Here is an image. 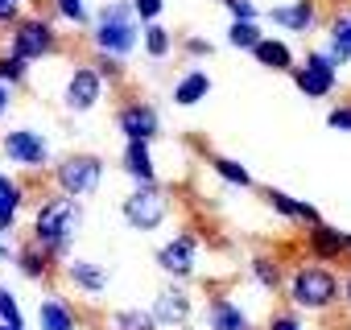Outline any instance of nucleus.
Masks as SVG:
<instances>
[{"instance_id": "22", "label": "nucleus", "mask_w": 351, "mask_h": 330, "mask_svg": "<svg viewBox=\"0 0 351 330\" xmlns=\"http://www.w3.org/2000/svg\"><path fill=\"white\" fill-rule=\"evenodd\" d=\"M207 326H211V330H256L252 318H248L232 297H223V293L207 301Z\"/></svg>"}, {"instance_id": "1", "label": "nucleus", "mask_w": 351, "mask_h": 330, "mask_svg": "<svg viewBox=\"0 0 351 330\" xmlns=\"http://www.w3.org/2000/svg\"><path fill=\"white\" fill-rule=\"evenodd\" d=\"M79 227H83V207H79V199L54 190L50 199L38 203V211H34V236H29V240H38L50 256L66 260V252H71Z\"/></svg>"}, {"instance_id": "19", "label": "nucleus", "mask_w": 351, "mask_h": 330, "mask_svg": "<svg viewBox=\"0 0 351 330\" xmlns=\"http://www.w3.org/2000/svg\"><path fill=\"white\" fill-rule=\"evenodd\" d=\"M13 264H17V272H21L25 281H42V277H50V268L58 264V256H50L38 240H25V244L13 252Z\"/></svg>"}, {"instance_id": "43", "label": "nucleus", "mask_w": 351, "mask_h": 330, "mask_svg": "<svg viewBox=\"0 0 351 330\" xmlns=\"http://www.w3.org/2000/svg\"><path fill=\"white\" fill-rule=\"evenodd\" d=\"M347 252H351V231H347Z\"/></svg>"}, {"instance_id": "31", "label": "nucleus", "mask_w": 351, "mask_h": 330, "mask_svg": "<svg viewBox=\"0 0 351 330\" xmlns=\"http://www.w3.org/2000/svg\"><path fill=\"white\" fill-rule=\"evenodd\" d=\"M54 13L71 25H91L95 17L87 13V0H54Z\"/></svg>"}, {"instance_id": "9", "label": "nucleus", "mask_w": 351, "mask_h": 330, "mask_svg": "<svg viewBox=\"0 0 351 330\" xmlns=\"http://www.w3.org/2000/svg\"><path fill=\"white\" fill-rule=\"evenodd\" d=\"M289 79H293V87H298L306 99H326V95L335 91V83H339V66H335V58H330L326 50H310V54L298 62V71H293Z\"/></svg>"}, {"instance_id": "12", "label": "nucleus", "mask_w": 351, "mask_h": 330, "mask_svg": "<svg viewBox=\"0 0 351 330\" xmlns=\"http://www.w3.org/2000/svg\"><path fill=\"white\" fill-rule=\"evenodd\" d=\"M149 314L157 318L161 330H182V326H191V318H195V301H191L182 289H161V293L153 297Z\"/></svg>"}, {"instance_id": "41", "label": "nucleus", "mask_w": 351, "mask_h": 330, "mask_svg": "<svg viewBox=\"0 0 351 330\" xmlns=\"http://www.w3.org/2000/svg\"><path fill=\"white\" fill-rule=\"evenodd\" d=\"M343 305H347V309H351V272H347V277H343Z\"/></svg>"}, {"instance_id": "33", "label": "nucleus", "mask_w": 351, "mask_h": 330, "mask_svg": "<svg viewBox=\"0 0 351 330\" xmlns=\"http://www.w3.org/2000/svg\"><path fill=\"white\" fill-rule=\"evenodd\" d=\"M223 9L232 13V21H261L256 0H223Z\"/></svg>"}, {"instance_id": "26", "label": "nucleus", "mask_w": 351, "mask_h": 330, "mask_svg": "<svg viewBox=\"0 0 351 330\" xmlns=\"http://www.w3.org/2000/svg\"><path fill=\"white\" fill-rule=\"evenodd\" d=\"M141 50H145L153 62L169 58V50H173V38H169V29H165L161 21H153V25H141Z\"/></svg>"}, {"instance_id": "21", "label": "nucleus", "mask_w": 351, "mask_h": 330, "mask_svg": "<svg viewBox=\"0 0 351 330\" xmlns=\"http://www.w3.org/2000/svg\"><path fill=\"white\" fill-rule=\"evenodd\" d=\"M211 95V75L203 71V66H191V71H182L178 75V83H173V103L178 107H199L203 99Z\"/></svg>"}, {"instance_id": "5", "label": "nucleus", "mask_w": 351, "mask_h": 330, "mask_svg": "<svg viewBox=\"0 0 351 330\" xmlns=\"http://www.w3.org/2000/svg\"><path fill=\"white\" fill-rule=\"evenodd\" d=\"M104 182V157L99 153H66L54 165V186L71 199H91Z\"/></svg>"}, {"instance_id": "8", "label": "nucleus", "mask_w": 351, "mask_h": 330, "mask_svg": "<svg viewBox=\"0 0 351 330\" xmlns=\"http://www.w3.org/2000/svg\"><path fill=\"white\" fill-rule=\"evenodd\" d=\"M199 252H203L199 236H195L191 227H182L169 244H161V248L153 252V260H157V268L169 272L173 281H191V277L199 272Z\"/></svg>"}, {"instance_id": "29", "label": "nucleus", "mask_w": 351, "mask_h": 330, "mask_svg": "<svg viewBox=\"0 0 351 330\" xmlns=\"http://www.w3.org/2000/svg\"><path fill=\"white\" fill-rule=\"evenodd\" d=\"M261 38H265L261 34V21H232L228 25V46H236V50H248L252 54L261 46Z\"/></svg>"}, {"instance_id": "3", "label": "nucleus", "mask_w": 351, "mask_h": 330, "mask_svg": "<svg viewBox=\"0 0 351 330\" xmlns=\"http://www.w3.org/2000/svg\"><path fill=\"white\" fill-rule=\"evenodd\" d=\"M289 305H298V309H314V314H322V309H335L339 301H343V281H339V272L330 268V264H322V260H306V264H298L293 272H289Z\"/></svg>"}, {"instance_id": "24", "label": "nucleus", "mask_w": 351, "mask_h": 330, "mask_svg": "<svg viewBox=\"0 0 351 330\" xmlns=\"http://www.w3.org/2000/svg\"><path fill=\"white\" fill-rule=\"evenodd\" d=\"M21 207H25V186L13 182L9 174H0V236H9V231H13Z\"/></svg>"}, {"instance_id": "17", "label": "nucleus", "mask_w": 351, "mask_h": 330, "mask_svg": "<svg viewBox=\"0 0 351 330\" xmlns=\"http://www.w3.org/2000/svg\"><path fill=\"white\" fill-rule=\"evenodd\" d=\"M62 277H66L79 293H87V297H95V293L108 289V272H104L99 260H83V256H75V260L62 264Z\"/></svg>"}, {"instance_id": "44", "label": "nucleus", "mask_w": 351, "mask_h": 330, "mask_svg": "<svg viewBox=\"0 0 351 330\" xmlns=\"http://www.w3.org/2000/svg\"><path fill=\"white\" fill-rule=\"evenodd\" d=\"M347 330H351V326H347Z\"/></svg>"}, {"instance_id": "20", "label": "nucleus", "mask_w": 351, "mask_h": 330, "mask_svg": "<svg viewBox=\"0 0 351 330\" xmlns=\"http://www.w3.org/2000/svg\"><path fill=\"white\" fill-rule=\"evenodd\" d=\"M38 330H79V314L66 297L58 293H46L42 305H38Z\"/></svg>"}, {"instance_id": "10", "label": "nucleus", "mask_w": 351, "mask_h": 330, "mask_svg": "<svg viewBox=\"0 0 351 330\" xmlns=\"http://www.w3.org/2000/svg\"><path fill=\"white\" fill-rule=\"evenodd\" d=\"M116 128L124 140H145L153 144L161 136V112L149 103V99H128L116 107Z\"/></svg>"}, {"instance_id": "2", "label": "nucleus", "mask_w": 351, "mask_h": 330, "mask_svg": "<svg viewBox=\"0 0 351 330\" xmlns=\"http://www.w3.org/2000/svg\"><path fill=\"white\" fill-rule=\"evenodd\" d=\"M91 46L95 54H112L120 62L132 58V50L141 46V25H136V9L132 0H108L91 21Z\"/></svg>"}, {"instance_id": "15", "label": "nucleus", "mask_w": 351, "mask_h": 330, "mask_svg": "<svg viewBox=\"0 0 351 330\" xmlns=\"http://www.w3.org/2000/svg\"><path fill=\"white\" fill-rule=\"evenodd\" d=\"M343 252H347V231H339V227H330V223L306 227V256H310V260L330 264V260H339Z\"/></svg>"}, {"instance_id": "27", "label": "nucleus", "mask_w": 351, "mask_h": 330, "mask_svg": "<svg viewBox=\"0 0 351 330\" xmlns=\"http://www.w3.org/2000/svg\"><path fill=\"white\" fill-rule=\"evenodd\" d=\"M248 272H252V281L265 285L269 293H277V289L285 285V272H281V264H277L273 256H252V260H248Z\"/></svg>"}, {"instance_id": "11", "label": "nucleus", "mask_w": 351, "mask_h": 330, "mask_svg": "<svg viewBox=\"0 0 351 330\" xmlns=\"http://www.w3.org/2000/svg\"><path fill=\"white\" fill-rule=\"evenodd\" d=\"M99 99H104V75H99L91 62L75 66L71 79H66V91H62V107H66L71 116H83V112L99 107Z\"/></svg>"}, {"instance_id": "30", "label": "nucleus", "mask_w": 351, "mask_h": 330, "mask_svg": "<svg viewBox=\"0 0 351 330\" xmlns=\"http://www.w3.org/2000/svg\"><path fill=\"white\" fill-rule=\"evenodd\" d=\"M0 322L25 330V314H21V305H17V297H13V289H9V285H0Z\"/></svg>"}, {"instance_id": "7", "label": "nucleus", "mask_w": 351, "mask_h": 330, "mask_svg": "<svg viewBox=\"0 0 351 330\" xmlns=\"http://www.w3.org/2000/svg\"><path fill=\"white\" fill-rule=\"evenodd\" d=\"M58 50V34L46 17H21L13 29H9V54H17L21 62H38V58H50Z\"/></svg>"}, {"instance_id": "39", "label": "nucleus", "mask_w": 351, "mask_h": 330, "mask_svg": "<svg viewBox=\"0 0 351 330\" xmlns=\"http://www.w3.org/2000/svg\"><path fill=\"white\" fill-rule=\"evenodd\" d=\"M21 21V0H0V25H17Z\"/></svg>"}, {"instance_id": "34", "label": "nucleus", "mask_w": 351, "mask_h": 330, "mask_svg": "<svg viewBox=\"0 0 351 330\" xmlns=\"http://www.w3.org/2000/svg\"><path fill=\"white\" fill-rule=\"evenodd\" d=\"M132 9H136V21L141 25H153V21H161L165 0H132Z\"/></svg>"}, {"instance_id": "13", "label": "nucleus", "mask_w": 351, "mask_h": 330, "mask_svg": "<svg viewBox=\"0 0 351 330\" xmlns=\"http://www.w3.org/2000/svg\"><path fill=\"white\" fill-rule=\"evenodd\" d=\"M269 21L285 34H310L318 25V5L314 0H285V5L269 9Z\"/></svg>"}, {"instance_id": "40", "label": "nucleus", "mask_w": 351, "mask_h": 330, "mask_svg": "<svg viewBox=\"0 0 351 330\" xmlns=\"http://www.w3.org/2000/svg\"><path fill=\"white\" fill-rule=\"evenodd\" d=\"M9 107H13V91H9V83H0V120L9 116Z\"/></svg>"}, {"instance_id": "14", "label": "nucleus", "mask_w": 351, "mask_h": 330, "mask_svg": "<svg viewBox=\"0 0 351 330\" xmlns=\"http://www.w3.org/2000/svg\"><path fill=\"white\" fill-rule=\"evenodd\" d=\"M120 170H124L136 186L161 182V178H157V161H153V144H145V140H124V144H120Z\"/></svg>"}, {"instance_id": "28", "label": "nucleus", "mask_w": 351, "mask_h": 330, "mask_svg": "<svg viewBox=\"0 0 351 330\" xmlns=\"http://www.w3.org/2000/svg\"><path fill=\"white\" fill-rule=\"evenodd\" d=\"M108 330H161L149 309H116L108 314Z\"/></svg>"}, {"instance_id": "35", "label": "nucleus", "mask_w": 351, "mask_h": 330, "mask_svg": "<svg viewBox=\"0 0 351 330\" xmlns=\"http://www.w3.org/2000/svg\"><path fill=\"white\" fill-rule=\"evenodd\" d=\"M91 66L104 75V83H108V79H124V62H120V58H112V54H95V58H91Z\"/></svg>"}, {"instance_id": "16", "label": "nucleus", "mask_w": 351, "mask_h": 330, "mask_svg": "<svg viewBox=\"0 0 351 330\" xmlns=\"http://www.w3.org/2000/svg\"><path fill=\"white\" fill-rule=\"evenodd\" d=\"M265 203L281 215V219H289V223H298V227H314V223H322V215H318V207L314 203H306V199H293V194H285V190H265Z\"/></svg>"}, {"instance_id": "42", "label": "nucleus", "mask_w": 351, "mask_h": 330, "mask_svg": "<svg viewBox=\"0 0 351 330\" xmlns=\"http://www.w3.org/2000/svg\"><path fill=\"white\" fill-rule=\"evenodd\" d=\"M0 330H17V326H5V322H0Z\"/></svg>"}, {"instance_id": "25", "label": "nucleus", "mask_w": 351, "mask_h": 330, "mask_svg": "<svg viewBox=\"0 0 351 330\" xmlns=\"http://www.w3.org/2000/svg\"><path fill=\"white\" fill-rule=\"evenodd\" d=\"M211 170H215V178H219V182H228V186H236V190H252V186H256V178L244 170L236 157L215 153V157H211Z\"/></svg>"}, {"instance_id": "23", "label": "nucleus", "mask_w": 351, "mask_h": 330, "mask_svg": "<svg viewBox=\"0 0 351 330\" xmlns=\"http://www.w3.org/2000/svg\"><path fill=\"white\" fill-rule=\"evenodd\" d=\"M326 54L335 58V66L351 62V9L330 17V25H326Z\"/></svg>"}, {"instance_id": "32", "label": "nucleus", "mask_w": 351, "mask_h": 330, "mask_svg": "<svg viewBox=\"0 0 351 330\" xmlns=\"http://www.w3.org/2000/svg\"><path fill=\"white\" fill-rule=\"evenodd\" d=\"M29 79V62H21L17 54H0V83H25Z\"/></svg>"}, {"instance_id": "4", "label": "nucleus", "mask_w": 351, "mask_h": 330, "mask_svg": "<svg viewBox=\"0 0 351 330\" xmlns=\"http://www.w3.org/2000/svg\"><path fill=\"white\" fill-rule=\"evenodd\" d=\"M169 215H173V194H169L165 182L132 186V190L120 199V219H124L132 231H157Z\"/></svg>"}, {"instance_id": "6", "label": "nucleus", "mask_w": 351, "mask_h": 330, "mask_svg": "<svg viewBox=\"0 0 351 330\" xmlns=\"http://www.w3.org/2000/svg\"><path fill=\"white\" fill-rule=\"evenodd\" d=\"M0 153H5L9 165H17V170H46L54 149L46 140V132L21 124V128H9L5 136H0Z\"/></svg>"}, {"instance_id": "38", "label": "nucleus", "mask_w": 351, "mask_h": 330, "mask_svg": "<svg viewBox=\"0 0 351 330\" xmlns=\"http://www.w3.org/2000/svg\"><path fill=\"white\" fill-rule=\"evenodd\" d=\"M269 330H306V326H302V318H298L293 309H281V314L269 322Z\"/></svg>"}, {"instance_id": "36", "label": "nucleus", "mask_w": 351, "mask_h": 330, "mask_svg": "<svg viewBox=\"0 0 351 330\" xmlns=\"http://www.w3.org/2000/svg\"><path fill=\"white\" fill-rule=\"evenodd\" d=\"M326 124H330L335 132H351V99L339 103V107H330V112H326Z\"/></svg>"}, {"instance_id": "37", "label": "nucleus", "mask_w": 351, "mask_h": 330, "mask_svg": "<svg viewBox=\"0 0 351 330\" xmlns=\"http://www.w3.org/2000/svg\"><path fill=\"white\" fill-rule=\"evenodd\" d=\"M182 50H186V58H211V54H215V46H211L207 38H186Z\"/></svg>"}, {"instance_id": "18", "label": "nucleus", "mask_w": 351, "mask_h": 330, "mask_svg": "<svg viewBox=\"0 0 351 330\" xmlns=\"http://www.w3.org/2000/svg\"><path fill=\"white\" fill-rule=\"evenodd\" d=\"M252 58H256V66H265V71H285V75H293L298 62H302V58L289 50L285 38H269V34L261 38V46L252 50Z\"/></svg>"}]
</instances>
